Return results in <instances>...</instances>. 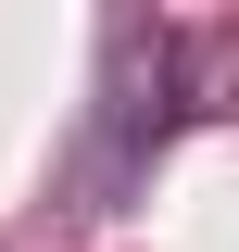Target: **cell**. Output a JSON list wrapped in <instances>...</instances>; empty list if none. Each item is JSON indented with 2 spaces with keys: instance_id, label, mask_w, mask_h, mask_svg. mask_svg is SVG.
Masks as SVG:
<instances>
[]
</instances>
